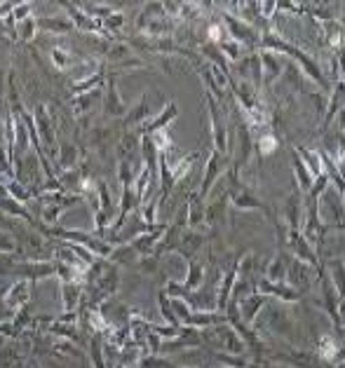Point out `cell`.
<instances>
[{
    "label": "cell",
    "mask_w": 345,
    "mask_h": 368,
    "mask_svg": "<svg viewBox=\"0 0 345 368\" xmlns=\"http://www.w3.org/2000/svg\"><path fill=\"white\" fill-rule=\"evenodd\" d=\"M221 22L226 24V31H228L230 40L245 45L247 49H259V45H261V31H256L254 26L245 24L242 19H238L235 15H228V12H223Z\"/></svg>",
    "instance_id": "5"
},
{
    "label": "cell",
    "mask_w": 345,
    "mask_h": 368,
    "mask_svg": "<svg viewBox=\"0 0 345 368\" xmlns=\"http://www.w3.org/2000/svg\"><path fill=\"white\" fill-rule=\"evenodd\" d=\"M101 106H104V115L106 118H125L127 111H130V103H127L123 96H120L118 89V73H106V82H104V92H101Z\"/></svg>",
    "instance_id": "4"
},
{
    "label": "cell",
    "mask_w": 345,
    "mask_h": 368,
    "mask_svg": "<svg viewBox=\"0 0 345 368\" xmlns=\"http://www.w3.org/2000/svg\"><path fill=\"white\" fill-rule=\"evenodd\" d=\"M8 99H5V77H3V66H0V113L8 111Z\"/></svg>",
    "instance_id": "48"
},
{
    "label": "cell",
    "mask_w": 345,
    "mask_h": 368,
    "mask_svg": "<svg viewBox=\"0 0 345 368\" xmlns=\"http://www.w3.org/2000/svg\"><path fill=\"white\" fill-rule=\"evenodd\" d=\"M327 115H324V122H322V132H327L331 120L336 118V113L343 111V80H338L334 85V92H331V99L327 103Z\"/></svg>",
    "instance_id": "32"
},
{
    "label": "cell",
    "mask_w": 345,
    "mask_h": 368,
    "mask_svg": "<svg viewBox=\"0 0 345 368\" xmlns=\"http://www.w3.org/2000/svg\"><path fill=\"white\" fill-rule=\"evenodd\" d=\"M204 199L197 195V190L188 192V202H186V223L188 230H202L204 228Z\"/></svg>",
    "instance_id": "23"
},
{
    "label": "cell",
    "mask_w": 345,
    "mask_h": 368,
    "mask_svg": "<svg viewBox=\"0 0 345 368\" xmlns=\"http://www.w3.org/2000/svg\"><path fill=\"white\" fill-rule=\"evenodd\" d=\"M158 305H160V314H162V319L167 321V326H181L178 324V319H176V314H174V309H171V300H169V296L164 293V289L158 293Z\"/></svg>",
    "instance_id": "40"
},
{
    "label": "cell",
    "mask_w": 345,
    "mask_h": 368,
    "mask_svg": "<svg viewBox=\"0 0 345 368\" xmlns=\"http://www.w3.org/2000/svg\"><path fill=\"white\" fill-rule=\"evenodd\" d=\"M17 249H19V244L15 240V235L5 228H0V254L12 256V254H17Z\"/></svg>",
    "instance_id": "45"
},
{
    "label": "cell",
    "mask_w": 345,
    "mask_h": 368,
    "mask_svg": "<svg viewBox=\"0 0 345 368\" xmlns=\"http://www.w3.org/2000/svg\"><path fill=\"white\" fill-rule=\"evenodd\" d=\"M256 291L268 296V298H277V300H282V302H298V300L303 298L301 293L293 291V289L286 286V284H273V282H268V279H259L256 282Z\"/></svg>",
    "instance_id": "21"
},
{
    "label": "cell",
    "mask_w": 345,
    "mask_h": 368,
    "mask_svg": "<svg viewBox=\"0 0 345 368\" xmlns=\"http://www.w3.org/2000/svg\"><path fill=\"white\" fill-rule=\"evenodd\" d=\"M259 148V155L261 158H270V155H275L279 151V141H277V137H275L273 132H261V139H259V144H254Z\"/></svg>",
    "instance_id": "38"
},
{
    "label": "cell",
    "mask_w": 345,
    "mask_h": 368,
    "mask_svg": "<svg viewBox=\"0 0 345 368\" xmlns=\"http://www.w3.org/2000/svg\"><path fill=\"white\" fill-rule=\"evenodd\" d=\"M101 92H104V87L92 89V92L80 94V96H73V99H71V106H73V111H75V118H82V115H87L89 111H92L94 103L101 99Z\"/></svg>",
    "instance_id": "31"
},
{
    "label": "cell",
    "mask_w": 345,
    "mask_h": 368,
    "mask_svg": "<svg viewBox=\"0 0 345 368\" xmlns=\"http://www.w3.org/2000/svg\"><path fill=\"white\" fill-rule=\"evenodd\" d=\"M266 361H282V364L291 366V368H319L322 366L317 354H312L308 350H298V347H286V352H270V354H266Z\"/></svg>",
    "instance_id": "8"
},
{
    "label": "cell",
    "mask_w": 345,
    "mask_h": 368,
    "mask_svg": "<svg viewBox=\"0 0 345 368\" xmlns=\"http://www.w3.org/2000/svg\"><path fill=\"white\" fill-rule=\"evenodd\" d=\"M49 56H52V63L59 70H73L78 66V56L66 47H52L49 49Z\"/></svg>",
    "instance_id": "36"
},
{
    "label": "cell",
    "mask_w": 345,
    "mask_h": 368,
    "mask_svg": "<svg viewBox=\"0 0 345 368\" xmlns=\"http://www.w3.org/2000/svg\"><path fill=\"white\" fill-rule=\"evenodd\" d=\"M36 29L43 31V33H49V36H63V33L75 31V26L68 17H38Z\"/></svg>",
    "instance_id": "28"
},
{
    "label": "cell",
    "mask_w": 345,
    "mask_h": 368,
    "mask_svg": "<svg viewBox=\"0 0 345 368\" xmlns=\"http://www.w3.org/2000/svg\"><path fill=\"white\" fill-rule=\"evenodd\" d=\"M202 282H204V263L195 256L188 261V277H186V282H181V284L188 293H193L195 289H200Z\"/></svg>",
    "instance_id": "33"
},
{
    "label": "cell",
    "mask_w": 345,
    "mask_h": 368,
    "mask_svg": "<svg viewBox=\"0 0 345 368\" xmlns=\"http://www.w3.org/2000/svg\"><path fill=\"white\" fill-rule=\"evenodd\" d=\"M319 202L327 206V211H319V218H324L322 223L331 230H343V195L327 188L319 197Z\"/></svg>",
    "instance_id": "9"
},
{
    "label": "cell",
    "mask_w": 345,
    "mask_h": 368,
    "mask_svg": "<svg viewBox=\"0 0 345 368\" xmlns=\"http://www.w3.org/2000/svg\"><path fill=\"white\" fill-rule=\"evenodd\" d=\"M176 118H178V106H176V101H169V103H164L162 113H160L153 122H146V125L139 127L137 134L139 137H144V134H155L160 129H167V125H171Z\"/></svg>",
    "instance_id": "22"
},
{
    "label": "cell",
    "mask_w": 345,
    "mask_h": 368,
    "mask_svg": "<svg viewBox=\"0 0 345 368\" xmlns=\"http://www.w3.org/2000/svg\"><path fill=\"white\" fill-rule=\"evenodd\" d=\"M63 312H78L82 305V284L80 282H61Z\"/></svg>",
    "instance_id": "29"
},
{
    "label": "cell",
    "mask_w": 345,
    "mask_h": 368,
    "mask_svg": "<svg viewBox=\"0 0 345 368\" xmlns=\"http://www.w3.org/2000/svg\"><path fill=\"white\" fill-rule=\"evenodd\" d=\"M284 284H286V286H291L293 291H298L301 296H305L310 291V286H312V268L305 266V263H301V261H296V258H291L289 270H286Z\"/></svg>",
    "instance_id": "12"
},
{
    "label": "cell",
    "mask_w": 345,
    "mask_h": 368,
    "mask_svg": "<svg viewBox=\"0 0 345 368\" xmlns=\"http://www.w3.org/2000/svg\"><path fill=\"white\" fill-rule=\"evenodd\" d=\"M261 368H286V366H277V364H270V361H263Z\"/></svg>",
    "instance_id": "49"
},
{
    "label": "cell",
    "mask_w": 345,
    "mask_h": 368,
    "mask_svg": "<svg viewBox=\"0 0 345 368\" xmlns=\"http://www.w3.org/2000/svg\"><path fill=\"white\" fill-rule=\"evenodd\" d=\"M228 164H230V160L223 158L221 153H216L214 148H212V151H209V155H207L204 178H202V185H200V190H197V195H200L202 199H207L209 192L214 190V185H216V181H219V176H221V174H226Z\"/></svg>",
    "instance_id": "7"
},
{
    "label": "cell",
    "mask_w": 345,
    "mask_h": 368,
    "mask_svg": "<svg viewBox=\"0 0 345 368\" xmlns=\"http://www.w3.org/2000/svg\"><path fill=\"white\" fill-rule=\"evenodd\" d=\"M204 103H207L209 120H212V144L214 151L221 153L223 158H230V144H228V127H226V115H223L221 106L212 96L204 92Z\"/></svg>",
    "instance_id": "3"
},
{
    "label": "cell",
    "mask_w": 345,
    "mask_h": 368,
    "mask_svg": "<svg viewBox=\"0 0 345 368\" xmlns=\"http://www.w3.org/2000/svg\"><path fill=\"white\" fill-rule=\"evenodd\" d=\"M266 328L277 335H284L286 340H291V331H293V317L282 307H273L270 312H266Z\"/></svg>",
    "instance_id": "19"
},
{
    "label": "cell",
    "mask_w": 345,
    "mask_h": 368,
    "mask_svg": "<svg viewBox=\"0 0 345 368\" xmlns=\"http://www.w3.org/2000/svg\"><path fill=\"white\" fill-rule=\"evenodd\" d=\"M5 190H8L19 204H29L31 199H33V192H31L24 183H19V181H10V183L5 185Z\"/></svg>",
    "instance_id": "42"
},
{
    "label": "cell",
    "mask_w": 345,
    "mask_h": 368,
    "mask_svg": "<svg viewBox=\"0 0 345 368\" xmlns=\"http://www.w3.org/2000/svg\"><path fill=\"white\" fill-rule=\"evenodd\" d=\"M15 275L19 279H31L38 284V279H47L54 275V261H19L15 266Z\"/></svg>",
    "instance_id": "13"
},
{
    "label": "cell",
    "mask_w": 345,
    "mask_h": 368,
    "mask_svg": "<svg viewBox=\"0 0 345 368\" xmlns=\"http://www.w3.org/2000/svg\"><path fill=\"white\" fill-rule=\"evenodd\" d=\"M10 181H17L15 176V167H12V160L8 155V148L0 146V185H8Z\"/></svg>",
    "instance_id": "39"
},
{
    "label": "cell",
    "mask_w": 345,
    "mask_h": 368,
    "mask_svg": "<svg viewBox=\"0 0 345 368\" xmlns=\"http://www.w3.org/2000/svg\"><path fill=\"white\" fill-rule=\"evenodd\" d=\"M259 61H261V68H263V85L270 87L273 82H277L279 77L284 73V59L275 52H268V49H261L259 52Z\"/></svg>",
    "instance_id": "17"
},
{
    "label": "cell",
    "mask_w": 345,
    "mask_h": 368,
    "mask_svg": "<svg viewBox=\"0 0 345 368\" xmlns=\"http://www.w3.org/2000/svg\"><path fill=\"white\" fill-rule=\"evenodd\" d=\"M259 49L275 52V54H286V56H289V59H291L293 63H296V66H301V68L305 70V75H308L312 82H317V85L322 87V89H329V87H331L329 77L324 75L322 66H319V63H317L315 59H310V56L305 54L303 49H298L296 45L286 43L284 38L275 36L270 29L261 33V45H259Z\"/></svg>",
    "instance_id": "1"
},
{
    "label": "cell",
    "mask_w": 345,
    "mask_h": 368,
    "mask_svg": "<svg viewBox=\"0 0 345 368\" xmlns=\"http://www.w3.org/2000/svg\"><path fill=\"white\" fill-rule=\"evenodd\" d=\"M61 8L68 10V19L73 22L75 31H82V33H97V36H106L104 29H101V22H97V19H92L89 15H85V12L80 10L78 3H68V0H61Z\"/></svg>",
    "instance_id": "14"
},
{
    "label": "cell",
    "mask_w": 345,
    "mask_h": 368,
    "mask_svg": "<svg viewBox=\"0 0 345 368\" xmlns=\"http://www.w3.org/2000/svg\"><path fill=\"white\" fill-rule=\"evenodd\" d=\"M33 289H36V284L31 282V279H19V282H15L10 289H5V293H3L5 307L12 309V312H17V309L26 307L29 302H31V293H33Z\"/></svg>",
    "instance_id": "11"
},
{
    "label": "cell",
    "mask_w": 345,
    "mask_h": 368,
    "mask_svg": "<svg viewBox=\"0 0 345 368\" xmlns=\"http://www.w3.org/2000/svg\"><path fill=\"white\" fill-rule=\"evenodd\" d=\"M106 261H111L115 263V266H134V263L139 261V256H137V251H134L130 244H120V247H113L111 251V256L106 258Z\"/></svg>",
    "instance_id": "37"
},
{
    "label": "cell",
    "mask_w": 345,
    "mask_h": 368,
    "mask_svg": "<svg viewBox=\"0 0 345 368\" xmlns=\"http://www.w3.org/2000/svg\"><path fill=\"white\" fill-rule=\"evenodd\" d=\"M89 361H92L94 368H106V352H104V335L101 333H92L89 335Z\"/></svg>",
    "instance_id": "34"
},
{
    "label": "cell",
    "mask_w": 345,
    "mask_h": 368,
    "mask_svg": "<svg viewBox=\"0 0 345 368\" xmlns=\"http://www.w3.org/2000/svg\"><path fill=\"white\" fill-rule=\"evenodd\" d=\"M216 47H219L221 52H223V56H226L228 61H240L242 59V45L240 43H235V40H223L221 45H216Z\"/></svg>",
    "instance_id": "44"
},
{
    "label": "cell",
    "mask_w": 345,
    "mask_h": 368,
    "mask_svg": "<svg viewBox=\"0 0 345 368\" xmlns=\"http://www.w3.org/2000/svg\"><path fill=\"white\" fill-rule=\"evenodd\" d=\"M204 232L200 230H186L183 232V237H181V242H178V247L174 254H178L181 258H186V261H190V258H195L197 256V251H200L204 247Z\"/></svg>",
    "instance_id": "27"
},
{
    "label": "cell",
    "mask_w": 345,
    "mask_h": 368,
    "mask_svg": "<svg viewBox=\"0 0 345 368\" xmlns=\"http://www.w3.org/2000/svg\"><path fill=\"white\" fill-rule=\"evenodd\" d=\"M284 244L289 247L291 258H296V261L305 263V266H310L312 270L319 268L322 258H317L315 247H312V244L301 235V230H289V232H286V242Z\"/></svg>",
    "instance_id": "6"
},
{
    "label": "cell",
    "mask_w": 345,
    "mask_h": 368,
    "mask_svg": "<svg viewBox=\"0 0 345 368\" xmlns=\"http://www.w3.org/2000/svg\"><path fill=\"white\" fill-rule=\"evenodd\" d=\"M125 15L123 12H113L111 17H106V19H101V29H104V33L106 36H111V33H120L123 31V26H125Z\"/></svg>",
    "instance_id": "43"
},
{
    "label": "cell",
    "mask_w": 345,
    "mask_h": 368,
    "mask_svg": "<svg viewBox=\"0 0 345 368\" xmlns=\"http://www.w3.org/2000/svg\"><path fill=\"white\" fill-rule=\"evenodd\" d=\"M289 263H291V254H289V251H284V247H277V254H275L270 258V263L266 266V277H263V279L273 282V284H284Z\"/></svg>",
    "instance_id": "20"
},
{
    "label": "cell",
    "mask_w": 345,
    "mask_h": 368,
    "mask_svg": "<svg viewBox=\"0 0 345 368\" xmlns=\"http://www.w3.org/2000/svg\"><path fill=\"white\" fill-rule=\"evenodd\" d=\"M282 216L289 223V230H301V218H303V199L301 192L293 190L282 204Z\"/></svg>",
    "instance_id": "25"
},
{
    "label": "cell",
    "mask_w": 345,
    "mask_h": 368,
    "mask_svg": "<svg viewBox=\"0 0 345 368\" xmlns=\"http://www.w3.org/2000/svg\"><path fill=\"white\" fill-rule=\"evenodd\" d=\"M38 36V29H36V17H29L24 22L17 24V40H24V43H33Z\"/></svg>",
    "instance_id": "41"
},
{
    "label": "cell",
    "mask_w": 345,
    "mask_h": 368,
    "mask_svg": "<svg viewBox=\"0 0 345 368\" xmlns=\"http://www.w3.org/2000/svg\"><path fill=\"white\" fill-rule=\"evenodd\" d=\"M275 10H277V3H275V0H270V3H259V17L263 19V22L275 17Z\"/></svg>",
    "instance_id": "47"
},
{
    "label": "cell",
    "mask_w": 345,
    "mask_h": 368,
    "mask_svg": "<svg viewBox=\"0 0 345 368\" xmlns=\"http://www.w3.org/2000/svg\"><path fill=\"white\" fill-rule=\"evenodd\" d=\"M106 73H108V70L99 68V70H94V73H89L87 77H78V80H75L73 85H71V94H73V96H80V94L92 92V89L104 87V82H106Z\"/></svg>",
    "instance_id": "30"
},
{
    "label": "cell",
    "mask_w": 345,
    "mask_h": 368,
    "mask_svg": "<svg viewBox=\"0 0 345 368\" xmlns=\"http://www.w3.org/2000/svg\"><path fill=\"white\" fill-rule=\"evenodd\" d=\"M151 118V101H148V92L141 94V99H139L134 106H130V111L123 118V127L130 129V132H137L139 127L146 125Z\"/></svg>",
    "instance_id": "18"
},
{
    "label": "cell",
    "mask_w": 345,
    "mask_h": 368,
    "mask_svg": "<svg viewBox=\"0 0 345 368\" xmlns=\"http://www.w3.org/2000/svg\"><path fill=\"white\" fill-rule=\"evenodd\" d=\"M82 162V153L80 148L75 144H68V141H63L59 144V153H56V162H54V171H68L73 169V167H78Z\"/></svg>",
    "instance_id": "24"
},
{
    "label": "cell",
    "mask_w": 345,
    "mask_h": 368,
    "mask_svg": "<svg viewBox=\"0 0 345 368\" xmlns=\"http://www.w3.org/2000/svg\"><path fill=\"white\" fill-rule=\"evenodd\" d=\"M31 10H33V3H19L15 12H12V17H15V22H24V19L31 17Z\"/></svg>",
    "instance_id": "46"
},
{
    "label": "cell",
    "mask_w": 345,
    "mask_h": 368,
    "mask_svg": "<svg viewBox=\"0 0 345 368\" xmlns=\"http://www.w3.org/2000/svg\"><path fill=\"white\" fill-rule=\"evenodd\" d=\"M193 347H202V338H200V328H190V326H181V333L176 338L162 340L160 345V354H171V352H181V350H193Z\"/></svg>",
    "instance_id": "10"
},
{
    "label": "cell",
    "mask_w": 345,
    "mask_h": 368,
    "mask_svg": "<svg viewBox=\"0 0 345 368\" xmlns=\"http://www.w3.org/2000/svg\"><path fill=\"white\" fill-rule=\"evenodd\" d=\"M106 61L111 63L113 68H132V66L134 68H146V63L141 59H137V56H134V52L127 47V45H123V43H115V45L108 47Z\"/></svg>",
    "instance_id": "16"
},
{
    "label": "cell",
    "mask_w": 345,
    "mask_h": 368,
    "mask_svg": "<svg viewBox=\"0 0 345 368\" xmlns=\"http://www.w3.org/2000/svg\"><path fill=\"white\" fill-rule=\"evenodd\" d=\"M324 45H327L329 49H334V54L336 52H341V45H343V26L341 22H327L324 24Z\"/></svg>",
    "instance_id": "35"
},
{
    "label": "cell",
    "mask_w": 345,
    "mask_h": 368,
    "mask_svg": "<svg viewBox=\"0 0 345 368\" xmlns=\"http://www.w3.org/2000/svg\"><path fill=\"white\" fill-rule=\"evenodd\" d=\"M317 357L322 364H341V340L334 338V335H322V338L317 340Z\"/></svg>",
    "instance_id": "26"
},
{
    "label": "cell",
    "mask_w": 345,
    "mask_h": 368,
    "mask_svg": "<svg viewBox=\"0 0 345 368\" xmlns=\"http://www.w3.org/2000/svg\"><path fill=\"white\" fill-rule=\"evenodd\" d=\"M33 122H36V132H38V139H40L45 158H47L49 162H56L59 146H56V137H54V115L47 108V103H38L36 106Z\"/></svg>",
    "instance_id": "2"
},
{
    "label": "cell",
    "mask_w": 345,
    "mask_h": 368,
    "mask_svg": "<svg viewBox=\"0 0 345 368\" xmlns=\"http://www.w3.org/2000/svg\"><path fill=\"white\" fill-rule=\"evenodd\" d=\"M268 296L263 293H259V291H254V293H249L245 296L240 302H238V312H240V319L245 321L247 326H252L256 324V319H259V314L263 312V307L268 305Z\"/></svg>",
    "instance_id": "15"
}]
</instances>
